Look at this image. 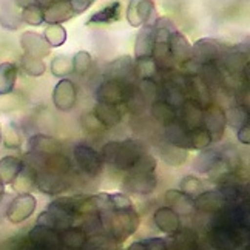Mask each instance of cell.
I'll list each match as a JSON object with an SVG mask.
<instances>
[{
  "mask_svg": "<svg viewBox=\"0 0 250 250\" xmlns=\"http://www.w3.org/2000/svg\"><path fill=\"white\" fill-rule=\"evenodd\" d=\"M102 223L107 226L110 236L118 244L125 243L127 239L138 232L141 226V216L134 207L125 210H105L101 211Z\"/></svg>",
  "mask_w": 250,
  "mask_h": 250,
  "instance_id": "6da1fadb",
  "label": "cell"
},
{
  "mask_svg": "<svg viewBox=\"0 0 250 250\" xmlns=\"http://www.w3.org/2000/svg\"><path fill=\"white\" fill-rule=\"evenodd\" d=\"M133 88H134L133 83H122L114 79H105L96 88V99H98V102L119 105L128 101Z\"/></svg>",
  "mask_w": 250,
  "mask_h": 250,
  "instance_id": "7a4b0ae2",
  "label": "cell"
},
{
  "mask_svg": "<svg viewBox=\"0 0 250 250\" xmlns=\"http://www.w3.org/2000/svg\"><path fill=\"white\" fill-rule=\"evenodd\" d=\"M73 156L86 176L98 178L102 175L105 164L99 155V151H96L93 147L86 146V144H78V146H74Z\"/></svg>",
  "mask_w": 250,
  "mask_h": 250,
  "instance_id": "3957f363",
  "label": "cell"
},
{
  "mask_svg": "<svg viewBox=\"0 0 250 250\" xmlns=\"http://www.w3.org/2000/svg\"><path fill=\"white\" fill-rule=\"evenodd\" d=\"M193 170H195V173H198V175L213 176L218 171H221L223 175H229V170L223 164V159H221L219 150L210 148V147L198 151V155L193 159Z\"/></svg>",
  "mask_w": 250,
  "mask_h": 250,
  "instance_id": "277c9868",
  "label": "cell"
},
{
  "mask_svg": "<svg viewBox=\"0 0 250 250\" xmlns=\"http://www.w3.org/2000/svg\"><path fill=\"white\" fill-rule=\"evenodd\" d=\"M144 153H147V151L141 141L125 139V141L119 142L116 158H114V162L111 167H114L119 171H128L133 167L134 162H136Z\"/></svg>",
  "mask_w": 250,
  "mask_h": 250,
  "instance_id": "5b68a950",
  "label": "cell"
},
{
  "mask_svg": "<svg viewBox=\"0 0 250 250\" xmlns=\"http://www.w3.org/2000/svg\"><path fill=\"white\" fill-rule=\"evenodd\" d=\"M201 127H204L210 133L211 141L219 142L224 138V133L227 128L226 110L218 104H210L208 107L204 108L203 124H201Z\"/></svg>",
  "mask_w": 250,
  "mask_h": 250,
  "instance_id": "8992f818",
  "label": "cell"
},
{
  "mask_svg": "<svg viewBox=\"0 0 250 250\" xmlns=\"http://www.w3.org/2000/svg\"><path fill=\"white\" fill-rule=\"evenodd\" d=\"M37 208V198L31 193H19L6 208V219L11 224H22Z\"/></svg>",
  "mask_w": 250,
  "mask_h": 250,
  "instance_id": "52a82bcc",
  "label": "cell"
},
{
  "mask_svg": "<svg viewBox=\"0 0 250 250\" xmlns=\"http://www.w3.org/2000/svg\"><path fill=\"white\" fill-rule=\"evenodd\" d=\"M51 99L56 110H59L61 113H68L71 111L76 104H78V88L76 83L70 79H61L56 83Z\"/></svg>",
  "mask_w": 250,
  "mask_h": 250,
  "instance_id": "ba28073f",
  "label": "cell"
},
{
  "mask_svg": "<svg viewBox=\"0 0 250 250\" xmlns=\"http://www.w3.org/2000/svg\"><path fill=\"white\" fill-rule=\"evenodd\" d=\"M158 187V178L155 173H128L122 181V188L127 193L146 196Z\"/></svg>",
  "mask_w": 250,
  "mask_h": 250,
  "instance_id": "9c48e42d",
  "label": "cell"
},
{
  "mask_svg": "<svg viewBox=\"0 0 250 250\" xmlns=\"http://www.w3.org/2000/svg\"><path fill=\"white\" fill-rule=\"evenodd\" d=\"M191 50H193L191 61L199 66L219 62L221 54H223L221 45L211 37H203V39L196 41L195 45H191Z\"/></svg>",
  "mask_w": 250,
  "mask_h": 250,
  "instance_id": "30bf717a",
  "label": "cell"
},
{
  "mask_svg": "<svg viewBox=\"0 0 250 250\" xmlns=\"http://www.w3.org/2000/svg\"><path fill=\"white\" fill-rule=\"evenodd\" d=\"M26 148L30 155L45 158L61 153L62 142L54 136H48V134H33L26 142Z\"/></svg>",
  "mask_w": 250,
  "mask_h": 250,
  "instance_id": "8fae6325",
  "label": "cell"
},
{
  "mask_svg": "<svg viewBox=\"0 0 250 250\" xmlns=\"http://www.w3.org/2000/svg\"><path fill=\"white\" fill-rule=\"evenodd\" d=\"M21 46L23 54L37 57V59H45L51 54V46L46 43L42 34L36 31H23L21 36Z\"/></svg>",
  "mask_w": 250,
  "mask_h": 250,
  "instance_id": "7c38bea8",
  "label": "cell"
},
{
  "mask_svg": "<svg viewBox=\"0 0 250 250\" xmlns=\"http://www.w3.org/2000/svg\"><path fill=\"white\" fill-rule=\"evenodd\" d=\"M36 187L39 188L42 193L51 195V196L61 195L62 191H65L66 188H68L63 176L54 175V173L48 171L45 168L36 170Z\"/></svg>",
  "mask_w": 250,
  "mask_h": 250,
  "instance_id": "4fadbf2b",
  "label": "cell"
},
{
  "mask_svg": "<svg viewBox=\"0 0 250 250\" xmlns=\"http://www.w3.org/2000/svg\"><path fill=\"white\" fill-rule=\"evenodd\" d=\"M153 223H155L159 232L164 235H175L181 229V216L170 207L162 206L153 213Z\"/></svg>",
  "mask_w": 250,
  "mask_h": 250,
  "instance_id": "5bb4252c",
  "label": "cell"
},
{
  "mask_svg": "<svg viewBox=\"0 0 250 250\" xmlns=\"http://www.w3.org/2000/svg\"><path fill=\"white\" fill-rule=\"evenodd\" d=\"M184 86L187 88V91L190 93L191 98L196 101L201 107L206 108L211 104V96H210V86L207 85V82L201 78L198 73L195 74H187L186 81H184Z\"/></svg>",
  "mask_w": 250,
  "mask_h": 250,
  "instance_id": "9a60e30c",
  "label": "cell"
},
{
  "mask_svg": "<svg viewBox=\"0 0 250 250\" xmlns=\"http://www.w3.org/2000/svg\"><path fill=\"white\" fill-rule=\"evenodd\" d=\"M168 50H170L173 61H175L176 63H181V65L188 63L191 61V57H193L191 43L187 39V36L182 34L181 31H175L170 36Z\"/></svg>",
  "mask_w": 250,
  "mask_h": 250,
  "instance_id": "2e32d148",
  "label": "cell"
},
{
  "mask_svg": "<svg viewBox=\"0 0 250 250\" xmlns=\"http://www.w3.org/2000/svg\"><path fill=\"white\" fill-rule=\"evenodd\" d=\"M122 16V3L118 0H111L110 3L102 6L96 13H93L88 21L85 22L86 26H101V25H111L118 22Z\"/></svg>",
  "mask_w": 250,
  "mask_h": 250,
  "instance_id": "e0dca14e",
  "label": "cell"
},
{
  "mask_svg": "<svg viewBox=\"0 0 250 250\" xmlns=\"http://www.w3.org/2000/svg\"><path fill=\"white\" fill-rule=\"evenodd\" d=\"M158 155H159V159L164 162V164L178 168V167L186 166L190 153L186 148L178 147V146H175V144H170V142L164 141L158 146Z\"/></svg>",
  "mask_w": 250,
  "mask_h": 250,
  "instance_id": "ac0fdd59",
  "label": "cell"
},
{
  "mask_svg": "<svg viewBox=\"0 0 250 250\" xmlns=\"http://www.w3.org/2000/svg\"><path fill=\"white\" fill-rule=\"evenodd\" d=\"M195 210L203 211V213H216L223 210L227 201L224 199L223 193L219 190H206L193 198Z\"/></svg>",
  "mask_w": 250,
  "mask_h": 250,
  "instance_id": "d6986e66",
  "label": "cell"
},
{
  "mask_svg": "<svg viewBox=\"0 0 250 250\" xmlns=\"http://www.w3.org/2000/svg\"><path fill=\"white\" fill-rule=\"evenodd\" d=\"M164 201L167 207H170L171 210H175L176 213L181 215H191L195 211V203L193 198L182 193L179 188H170L164 193Z\"/></svg>",
  "mask_w": 250,
  "mask_h": 250,
  "instance_id": "ffe728a7",
  "label": "cell"
},
{
  "mask_svg": "<svg viewBox=\"0 0 250 250\" xmlns=\"http://www.w3.org/2000/svg\"><path fill=\"white\" fill-rule=\"evenodd\" d=\"M108 79L119 81L122 83H133L134 79V62L130 56H121L108 65Z\"/></svg>",
  "mask_w": 250,
  "mask_h": 250,
  "instance_id": "44dd1931",
  "label": "cell"
},
{
  "mask_svg": "<svg viewBox=\"0 0 250 250\" xmlns=\"http://www.w3.org/2000/svg\"><path fill=\"white\" fill-rule=\"evenodd\" d=\"M155 30L153 26H141L134 42V59H150L153 56V48H155Z\"/></svg>",
  "mask_w": 250,
  "mask_h": 250,
  "instance_id": "7402d4cb",
  "label": "cell"
},
{
  "mask_svg": "<svg viewBox=\"0 0 250 250\" xmlns=\"http://www.w3.org/2000/svg\"><path fill=\"white\" fill-rule=\"evenodd\" d=\"M22 9L16 5L14 0H0V25L5 30L16 31L22 26Z\"/></svg>",
  "mask_w": 250,
  "mask_h": 250,
  "instance_id": "603a6c76",
  "label": "cell"
},
{
  "mask_svg": "<svg viewBox=\"0 0 250 250\" xmlns=\"http://www.w3.org/2000/svg\"><path fill=\"white\" fill-rule=\"evenodd\" d=\"M74 17V13L71 9L70 2H59L56 0L54 3H51L48 8L43 9V22H46V25H51V23H65L71 21Z\"/></svg>",
  "mask_w": 250,
  "mask_h": 250,
  "instance_id": "cb8c5ba5",
  "label": "cell"
},
{
  "mask_svg": "<svg viewBox=\"0 0 250 250\" xmlns=\"http://www.w3.org/2000/svg\"><path fill=\"white\" fill-rule=\"evenodd\" d=\"M203 113L204 108L196 101L187 98L184 104L181 105V124L187 130L201 127V124H203Z\"/></svg>",
  "mask_w": 250,
  "mask_h": 250,
  "instance_id": "d4e9b609",
  "label": "cell"
},
{
  "mask_svg": "<svg viewBox=\"0 0 250 250\" xmlns=\"http://www.w3.org/2000/svg\"><path fill=\"white\" fill-rule=\"evenodd\" d=\"M28 238H30V241L33 244L39 246L42 249H48V250H54L61 244L59 235L56 233V230L43 227V226H37V224L30 230Z\"/></svg>",
  "mask_w": 250,
  "mask_h": 250,
  "instance_id": "484cf974",
  "label": "cell"
},
{
  "mask_svg": "<svg viewBox=\"0 0 250 250\" xmlns=\"http://www.w3.org/2000/svg\"><path fill=\"white\" fill-rule=\"evenodd\" d=\"M93 114L98 121L104 125L105 128H111L116 127L122 122V113L118 108V105H110L105 102H96L94 108H93Z\"/></svg>",
  "mask_w": 250,
  "mask_h": 250,
  "instance_id": "4316f807",
  "label": "cell"
},
{
  "mask_svg": "<svg viewBox=\"0 0 250 250\" xmlns=\"http://www.w3.org/2000/svg\"><path fill=\"white\" fill-rule=\"evenodd\" d=\"M213 141H211L210 133L204 127H196V128H190L186 131L184 141H182V148L186 150H204L210 147Z\"/></svg>",
  "mask_w": 250,
  "mask_h": 250,
  "instance_id": "83f0119b",
  "label": "cell"
},
{
  "mask_svg": "<svg viewBox=\"0 0 250 250\" xmlns=\"http://www.w3.org/2000/svg\"><path fill=\"white\" fill-rule=\"evenodd\" d=\"M25 167V162L17 156H3L0 159V182L3 186L13 184L19 173Z\"/></svg>",
  "mask_w": 250,
  "mask_h": 250,
  "instance_id": "f1b7e54d",
  "label": "cell"
},
{
  "mask_svg": "<svg viewBox=\"0 0 250 250\" xmlns=\"http://www.w3.org/2000/svg\"><path fill=\"white\" fill-rule=\"evenodd\" d=\"M150 113L151 118L155 119L158 124L164 125V127H168L173 122L178 121V113L176 108H173L170 104H167L166 101H155L151 102L150 107Z\"/></svg>",
  "mask_w": 250,
  "mask_h": 250,
  "instance_id": "f546056e",
  "label": "cell"
},
{
  "mask_svg": "<svg viewBox=\"0 0 250 250\" xmlns=\"http://www.w3.org/2000/svg\"><path fill=\"white\" fill-rule=\"evenodd\" d=\"M59 241L66 249L79 250L86 244V233H85V230L79 226H70L61 232Z\"/></svg>",
  "mask_w": 250,
  "mask_h": 250,
  "instance_id": "4dcf8cb0",
  "label": "cell"
},
{
  "mask_svg": "<svg viewBox=\"0 0 250 250\" xmlns=\"http://www.w3.org/2000/svg\"><path fill=\"white\" fill-rule=\"evenodd\" d=\"M19 66L14 62L0 63V94L13 93L17 83Z\"/></svg>",
  "mask_w": 250,
  "mask_h": 250,
  "instance_id": "1f68e13d",
  "label": "cell"
},
{
  "mask_svg": "<svg viewBox=\"0 0 250 250\" xmlns=\"http://www.w3.org/2000/svg\"><path fill=\"white\" fill-rule=\"evenodd\" d=\"M134 9H136V16L141 22V26H153L159 17L155 0H136Z\"/></svg>",
  "mask_w": 250,
  "mask_h": 250,
  "instance_id": "d6a6232c",
  "label": "cell"
},
{
  "mask_svg": "<svg viewBox=\"0 0 250 250\" xmlns=\"http://www.w3.org/2000/svg\"><path fill=\"white\" fill-rule=\"evenodd\" d=\"M42 168L54 173V175L63 176V175H66V173H70V170H71V161L66 158L65 155H62V153H56V155L42 158Z\"/></svg>",
  "mask_w": 250,
  "mask_h": 250,
  "instance_id": "836d02e7",
  "label": "cell"
},
{
  "mask_svg": "<svg viewBox=\"0 0 250 250\" xmlns=\"http://www.w3.org/2000/svg\"><path fill=\"white\" fill-rule=\"evenodd\" d=\"M164 94H166V102L170 104L173 108H181V105L187 99L186 90H184V82H176V81H167L164 83Z\"/></svg>",
  "mask_w": 250,
  "mask_h": 250,
  "instance_id": "e575fe53",
  "label": "cell"
},
{
  "mask_svg": "<svg viewBox=\"0 0 250 250\" xmlns=\"http://www.w3.org/2000/svg\"><path fill=\"white\" fill-rule=\"evenodd\" d=\"M13 188L19 193H31L36 187V168L33 166H25L17 178L13 181Z\"/></svg>",
  "mask_w": 250,
  "mask_h": 250,
  "instance_id": "d590c367",
  "label": "cell"
},
{
  "mask_svg": "<svg viewBox=\"0 0 250 250\" xmlns=\"http://www.w3.org/2000/svg\"><path fill=\"white\" fill-rule=\"evenodd\" d=\"M249 107L244 104H238L235 107H232L229 111H226V121L229 127H232L235 131L239 130L244 125L250 124L249 122Z\"/></svg>",
  "mask_w": 250,
  "mask_h": 250,
  "instance_id": "8d00e7d4",
  "label": "cell"
},
{
  "mask_svg": "<svg viewBox=\"0 0 250 250\" xmlns=\"http://www.w3.org/2000/svg\"><path fill=\"white\" fill-rule=\"evenodd\" d=\"M19 65H21L22 71L30 76V78H41L46 71V65L43 59H37V57L22 54L21 59H19Z\"/></svg>",
  "mask_w": 250,
  "mask_h": 250,
  "instance_id": "74e56055",
  "label": "cell"
},
{
  "mask_svg": "<svg viewBox=\"0 0 250 250\" xmlns=\"http://www.w3.org/2000/svg\"><path fill=\"white\" fill-rule=\"evenodd\" d=\"M43 39L46 41V43L50 45L51 48H59L66 42V30L65 26L59 25V23H51V25H46L45 30H43Z\"/></svg>",
  "mask_w": 250,
  "mask_h": 250,
  "instance_id": "f35d334b",
  "label": "cell"
},
{
  "mask_svg": "<svg viewBox=\"0 0 250 250\" xmlns=\"http://www.w3.org/2000/svg\"><path fill=\"white\" fill-rule=\"evenodd\" d=\"M221 153V159H223V164L227 167L229 173L236 171L239 167H241V155H239L238 148L233 146V144H226L221 148H218Z\"/></svg>",
  "mask_w": 250,
  "mask_h": 250,
  "instance_id": "ab89813d",
  "label": "cell"
},
{
  "mask_svg": "<svg viewBox=\"0 0 250 250\" xmlns=\"http://www.w3.org/2000/svg\"><path fill=\"white\" fill-rule=\"evenodd\" d=\"M51 74L56 78L65 79L66 76H70L73 73V59L66 54H59L53 57L51 65H50Z\"/></svg>",
  "mask_w": 250,
  "mask_h": 250,
  "instance_id": "60d3db41",
  "label": "cell"
},
{
  "mask_svg": "<svg viewBox=\"0 0 250 250\" xmlns=\"http://www.w3.org/2000/svg\"><path fill=\"white\" fill-rule=\"evenodd\" d=\"M158 66L155 61L151 59H142L134 62V78H138L139 81L142 79H155V76H158Z\"/></svg>",
  "mask_w": 250,
  "mask_h": 250,
  "instance_id": "b9f144b4",
  "label": "cell"
},
{
  "mask_svg": "<svg viewBox=\"0 0 250 250\" xmlns=\"http://www.w3.org/2000/svg\"><path fill=\"white\" fill-rule=\"evenodd\" d=\"M22 22L30 26H39L43 23V8L37 3H33L30 6L23 8L21 11Z\"/></svg>",
  "mask_w": 250,
  "mask_h": 250,
  "instance_id": "7bdbcfd3",
  "label": "cell"
},
{
  "mask_svg": "<svg viewBox=\"0 0 250 250\" xmlns=\"http://www.w3.org/2000/svg\"><path fill=\"white\" fill-rule=\"evenodd\" d=\"M71 59H73V73L79 76H85L93 66V57L88 51L81 50L76 53Z\"/></svg>",
  "mask_w": 250,
  "mask_h": 250,
  "instance_id": "ee69618b",
  "label": "cell"
},
{
  "mask_svg": "<svg viewBox=\"0 0 250 250\" xmlns=\"http://www.w3.org/2000/svg\"><path fill=\"white\" fill-rule=\"evenodd\" d=\"M158 167V159L150 155V153H144V155L134 162L133 167L128 170V173H155Z\"/></svg>",
  "mask_w": 250,
  "mask_h": 250,
  "instance_id": "f6af8a7d",
  "label": "cell"
},
{
  "mask_svg": "<svg viewBox=\"0 0 250 250\" xmlns=\"http://www.w3.org/2000/svg\"><path fill=\"white\" fill-rule=\"evenodd\" d=\"M3 146L6 148H19L22 146V134L14 124H8L5 127V131L2 134Z\"/></svg>",
  "mask_w": 250,
  "mask_h": 250,
  "instance_id": "bcb514c9",
  "label": "cell"
},
{
  "mask_svg": "<svg viewBox=\"0 0 250 250\" xmlns=\"http://www.w3.org/2000/svg\"><path fill=\"white\" fill-rule=\"evenodd\" d=\"M201 187H203V182H201V179L195 175H187L179 182V190L182 193H186L191 198L201 193Z\"/></svg>",
  "mask_w": 250,
  "mask_h": 250,
  "instance_id": "7dc6e473",
  "label": "cell"
},
{
  "mask_svg": "<svg viewBox=\"0 0 250 250\" xmlns=\"http://www.w3.org/2000/svg\"><path fill=\"white\" fill-rule=\"evenodd\" d=\"M81 125L86 133H101L105 130L104 125L98 121L93 111H86L81 116Z\"/></svg>",
  "mask_w": 250,
  "mask_h": 250,
  "instance_id": "c3c4849f",
  "label": "cell"
},
{
  "mask_svg": "<svg viewBox=\"0 0 250 250\" xmlns=\"http://www.w3.org/2000/svg\"><path fill=\"white\" fill-rule=\"evenodd\" d=\"M21 101H19V96L13 91L9 94H0V111L2 113H9L16 108H19Z\"/></svg>",
  "mask_w": 250,
  "mask_h": 250,
  "instance_id": "681fc988",
  "label": "cell"
},
{
  "mask_svg": "<svg viewBox=\"0 0 250 250\" xmlns=\"http://www.w3.org/2000/svg\"><path fill=\"white\" fill-rule=\"evenodd\" d=\"M142 244H144V249L146 250H168L166 239L159 238V236H151V238L144 239Z\"/></svg>",
  "mask_w": 250,
  "mask_h": 250,
  "instance_id": "f907efd6",
  "label": "cell"
},
{
  "mask_svg": "<svg viewBox=\"0 0 250 250\" xmlns=\"http://www.w3.org/2000/svg\"><path fill=\"white\" fill-rule=\"evenodd\" d=\"M93 3H94V0H70V5H71L74 16L85 13Z\"/></svg>",
  "mask_w": 250,
  "mask_h": 250,
  "instance_id": "816d5d0a",
  "label": "cell"
},
{
  "mask_svg": "<svg viewBox=\"0 0 250 250\" xmlns=\"http://www.w3.org/2000/svg\"><path fill=\"white\" fill-rule=\"evenodd\" d=\"M153 26H155V28H162V30H167V31H170V33L178 31L176 23L173 22L170 17H167V16L158 17V21L155 22V25H153Z\"/></svg>",
  "mask_w": 250,
  "mask_h": 250,
  "instance_id": "f5cc1de1",
  "label": "cell"
},
{
  "mask_svg": "<svg viewBox=\"0 0 250 250\" xmlns=\"http://www.w3.org/2000/svg\"><path fill=\"white\" fill-rule=\"evenodd\" d=\"M236 138L239 142L244 144V146H249L250 144V124H247L239 130H236Z\"/></svg>",
  "mask_w": 250,
  "mask_h": 250,
  "instance_id": "db71d44e",
  "label": "cell"
},
{
  "mask_svg": "<svg viewBox=\"0 0 250 250\" xmlns=\"http://www.w3.org/2000/svg\"><path fill=\"white\" fill-rule=\"evenodd\" d=\"M16 2V5L21 8V9H23V8H26V6H30V5H33V3H36V0H14Z\"/></svg>",
  "mask_w": 250,
  "mask_h": 250,
  "instance_id": "11a10c76",
  "label": "cell"
},
{
  "mask_svg": "<svg viewBox=\"0 0 250 250\" xmlns=\"http://www.w3.org/2000/svg\"><path fill=\"white\" fill-rule=\"evenodd\" d=\"M127 250H146V249H144V244H142V241H136V243L130 244Z\"/></svg>",
  "mask_w": 250,
  "mask_h": 250,
  "instance_id": "9f6ffc18",
  "label": "cell"
},
{
  "mask_svg": "<svg viewBox=\"0 0 250 250\" xmlns=\"http://www.w3.org/2000/svg\"><path fill=\"white\" fill-rule=\"evenodd\" d=\"M54 2H56V0H36V3L39 5V6H42L43 9L48 8V6H50L51 3H54Z\"/></svg>",
  "mask_w": 250,
  "mask_h": 250,
  "instance_id": "6f0895ef",
  "label": "cell"
},
{
  "mask_svg": "<svg viewBox=\"0 0 250 250\" xmlns=\"http://www.w3.org/2000/svg\"><path fill=\"white\" fill-rule=\"evenodd\" d=\"M3 196H5V186L0 184V203L3 201Z\"/></svg>",
  "mask_w": 250,
  "mask_h": 250,
  "instance_id": "680465c9",
  "label": "cell"
},
{
  "mask_svg": "<svg viewBox=\"0 0 250 250\" xmlns=\"http://www.w3.org/2000/svg\"><path fill=\"white\" fill-rule=\"evenodd\" d=\"M59 2H70V0H59Z\"/></svg>",
  "mask_w": 250,
  "mask_h": 250,
  "instance_id": "91938a15",
  "label": "cell"
},
{
  "mask_svg": "<svg viewBox=\"0 0 250 250\" xmlns=\"http://www.w3.org/2000/svg\"><path fill=\"white\" fill-rule=\"evenodd\" d=\"M0 141H2V131H0Z\"/></svg>",
  "mask_w": 250,
  "mask_h": 250,
  "instance_id": "94428289",
  "label": "cell"
}]
</instances>
